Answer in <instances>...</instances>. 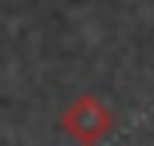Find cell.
<instances>
[{
	"label": "cell",
	"instance_id": "6da1fadb",
	"mask_svg": "<svg viewBox=\"0 0 154 146\" xmlns=\"http://www.w3.org/2000/svg\"><path fill=\"white\" fill-rule=\"evenodd\" d=\"M61 130L69 134L77 146H97L109 130H114V114H109V106L101 98L81 93V98H73L69 110L61 114Z\"/></svg>",
	"mask_w": 154,
	"mask_h": 146
}]
</instances>
